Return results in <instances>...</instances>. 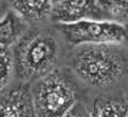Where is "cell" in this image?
Masks as SVG:
<instances>
[{
    "mask_svg": "<svg viewBox=\"0 0 128 117\" xmlns=\"http://www.w3.org/2000/svg\"><path fill=\"white\" fill-rule=\"evenodd\" d=\"M9 10V4L6 0H0V18L6 14V11Z\"/></svg>",
    "mask_w": 128,
    "mask_h": 117,
    "instance_id": "obj_12",
    "label": "cell"
},
{
    "mask_svg": "<svg viewBox=\"0 0 128 117\" xmlns=\"http://www.w3.org/2000/svg\"><path fill=\"white\" fill-rule=\"evenodd\" d=\"M9 6L26 22L40 23L50 17L52 0H6Z\"/></svg>",
    "mask_w": 128,
    "mask_h": 117,
    "instance_id": "obj_7",
    "label": "cell"
},
{
    "mask_svg": "<svg viewBox=\"0 0 128 117\" xmlns=\"http://www.w3.org/2000/svg\"><path fill=\"white\" fill-rule=\"evenodd\" d=\"M126 100H127V102H128V88H127V92H126Z\"/></svg>",
    "mask_w": 128,
    "mask_h": 117,
    "instance_id": "obj_13",
    "label": "cell"
},
{
    "mask_svg": "<svg viewBox=\"0 0 128 117\" xmlns=\"http://www.w3.org/2000/svg\"><path fill=\"white\" fill-rule=\"evenodd\" d=\"M32 89L28 82L8 84L0 89V116H34Z\"/></svg>",
    "mask_w": 128,
    "mask_h": 117,
    "instance_id": "obj_5",
    "label": "cell"
},
{
    "mask_svg": "<svg viewBox=\"0 0 128 117\" xmlns=\"http://www.w3.org/2000/svg\"><path fill=\"white\" fill-rule=\"evenodd\" d=\"M71 70L89 87L106 89L128 71V55L115 44H83L71 56Z\"/></svg>",
    "mask_w": 128,
    "mask_h": 117,
    "instance_id": "obj_1",
    "label": "cell"
},
{
    "mask_svg": "<svg viewBox=\"0 0 128 117\" xmlns=\"http://www.w3.org/2000/svg\"><path fill=\"white\" fill-rule=\"evenodd\" d=\"M50 17L55 23H67L84 18L100 20L96 0H60L52 5Z\"/></svg>",
    "mask_w": 128,
    "mask_h": 117,
    "instance_id": "obj_6",
    "label": "cell"
},
{
    "mask_svg": "<svg viewBox=\"0 0 128 117\" xmlns=\"http://www.w3.org/2000/svg\"><path fill=\"white\" fill-rule=\"evenodd\" d=\"M100 20L128 23V0H96Z\"/></svg>",
    "mask_w": 128,
    "mask_h": 117,
    "instance_id": "obj_9",
    "label": "cell"
},
{
    "mask_svg": "<svg viewBox=\"0 0 128 117\" xmlns=\"http://www.w3.org/2000/svg\"><path fill=\"white\" fill-rule=\"evenodd\" d=\"M27 29V22L14 10H8L6 14L0 18V45H14Z\"/></svg>",
    "mask_w": 128,
    "mask_h": 117,
    "instance_id": "obj_8",
    "label": "cell"
},
{
    "mask_svg": "<svg viewBox=\"0 0 128 117\" xmlns=\"http://www.w3.org/2000/svg\"><path fill=\"white\" fill-rule=\"evenodd\" d=\"M93 116H128V102L108 96H98L89 112Z\"/></svg>",
    "mask_w": 128,
    "mask_h": 117,
    "instance_id": "obj_10",
    "label": "cell"
},
{
    "mask_svg": "<svg viewBox=\"0 0 128 117\" xmlns=\"http://www.w3.org/2000/svg\"><path fill=\"white\" fill-rule=\"evenodd\" d=\"M58 1H60V0H52V2L55 4V2H58Z\"/></svg>",
    "mask_w": 128,
    "mask_h": 117,
    "instance_id": "obj_14",
    "label": "cell"
},
{
    "mask_svg": "<svg viewBox=\"0 0 128 117\" xmlns=\"http://www.w3.org/2000/svg\"><path fill=\"white\" fill-rule=\"evenodd\" d=\"M30 89L37 116H66L77 104L78 92L74 82L66 71L56 67L37 79Z\"/></svg>",
    "mask_w": 128,
    "mask_h": 117,
    "instance_id": "obj_3",
    "label": "cell"
},
{
    "mask_svg": "<svg viewBox=\"0 0 128 117\" xmlns=\"http://www.w3.org/2000/svg\"><path fill=\"white\" fill-rule=\"evenodd\" d=\"M59 52L58 39L50 30L27 29L14 44V73L22 82L37 80L56 67Z\"/></svg>",
    "mask_w": 128,
    "mask_h": 117,
    "instance_id": "obj_2",
    "label": "cell"
},
{
    "mask_svg": "<svg viewBox=\"0 0 128 117\" xmlns=\"http://www.w3.org/2000/svg\"><path fill=\"white\" fill-rule=\"evenodd\" d=\"M62 38L71 45L83 44H121L128 38V27L110 20L84 18L55 23Z\"/></svg>",
    "mask_w": 128,
    "mask_h": 117,
    "instance_id": "obj_4",
    "label": "cell"
},
{
    "mask_svg": "<svg viewBox=\"0 0 128 117\" xmlns=\"http://www.w3.org/2000/svg\"><path fill=\"white\" fill-rule=\"evenodd\" d=\"M14 73V58L10 46L0 45V89L9 84Z\"/></svg>",
    "mask_w": 128,
    "mask_h": 117,
    "instance_id": "obj_11",
    "label": "cell"
}]
</instances>
